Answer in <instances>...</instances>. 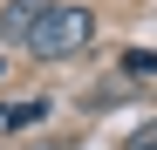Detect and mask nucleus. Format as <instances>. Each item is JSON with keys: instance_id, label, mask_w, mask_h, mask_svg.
<instances>
[{"instance_id": "f257e3e1", "label": "nucleus", "mask_w": 157, "mask_h": 150, "mask_svg": "<svg viewBox=\"0 0 157 150\" xmlns=\"http://www.w3.org/2000/svg\"><path fill=\"white\" fill-rule=\"evenodd\" d=\"M89 41H96V14H89V7H62V0L41 14V28L28 34L34 62H62V55H82Z\"/></svg>"}, {"instance_id": "f03ea898", "label": "nucleus", "mask_w": 157, "mask_h": 150, "mask_svg": "<svg viewBox=\"0 0 157 150\" xmlns=\"http://www.w3.org/2000/svg\"><path fill=\"white\" fill-rule=\"evenodd\" d=\"M48 7H55V0H7V7H0V41H7V48H28V34L41 28Z\"/></svg>"}, {"instance_id": "7ed1b4c3", "label": "nucleus", "mask_w": 157, "mask_h": 150, "mask_svg": "<svg viewBox=\"0 0 157 150\" xmlns=\"http://www.w3.org/2000/svg\"><path fill=\"white\" fill-rule=\"evenodd\" d=\"M41 116H48V103H21V109H7L0 123H14V130H28V123H41Z\"/></svg>"}, {"instance_id": "20e7f679", "label": "nucleus", "mask_w": 157, "mask_h": 150, "mask_svg": "<svg viewBox=\"0 0 157 150\" xmlns=\"http://www.w3.org/2000/svg\"><path fill=\"white\" fill-rule=\"evenodd\" d=\"M123 68H130V75H157V55H144V48H130V55H123Z\"/></svg>"}, {"instance_id": "39448f33", "label": "nucleus", "mask_w": 157, "mask_h": 150, "mask_svg": "<svg viewBox=\"0 0 157 150\" xmlns=\"http://www.w3.org/2000/svg\"><path fill=\"white\" fill-rule=\"evenodd\" d=\"M130 150H157V116L144 123V130H130Z\"/></svg>"}]
</instances>
